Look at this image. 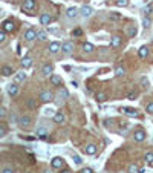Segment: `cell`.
<instances>
[{
	"label": "cell",
	"mask_w": 153,
	"mask_h": 173,
	"mask_svg": "<svg viewBox=\"0 0 153 173\" xmlns=\"http://www.w3.org/2000/svg\"><path fill=\"white\" fill-rule=\"evenodd\" d=\"M19 126L22 127L23 130H28L31 126H32V118L29 117V115H22L20 118H19Z\"/></svg>",
	"instance_id": "6da1fadb"
},
{
	"label": "cell",
	"mask_w": 153,
	"mask_h": 173,
	"mask_svg": "<svg viewBox=\"0 0 153 173\" xmlns=\"http://www.w3.org/2000/svg\"><path fill=\"white\" fill-rule=\"evenodd\" d=\"M61 51L64 52V55H71V54H74V51H75V44H74V42H64V43L61 44Z\"/></svg>",
	"instance_id": "7a4b0ae2"
},
{
	"label": "cell",
	"mask_w": 153,
	"mask_h": 173,
	"mask_svg": "<svg viewBox=\"0 0 153 173\" xmlns=\"http://www.w3.org/2000/svg\"><path fill=\"white\" fill-rule=\"evenodd\" d=\"M23 37H25V42L31 43V42H34V40L37 39V31L32 29V28H29V29H26V32H25Z\"/></svg>",
	"instance_id": "3957f363"
},
{
	"label": "cell",
	"mask_w": 153,
	"mask_h": 173,
	"mask_svg": "<svg viewBox=\"0 0 153 173\" xmlns=\"http://www.w3.org/2000/svg\"><path fill=\"white\" fill-rule=\"evenodd\" d=\"M38 98H40L41 103H51V101L54 100V95H52V92H49V90H41Z\"/></svg>",
	"instance_id": "277c9868"
},
{
	"label": "cell",
	"mask_w": 153,
	"mask_h": 173,
	"mask_svg": "<svg viewBox=\"0 0 153 173\" xmlns=\"http://www.w3.org/2000/svg\"><path fill=\"white\" fill-rule=\"evenodd\" d=\"M22 9H23L25 12H31V11H34V9H35V0H23V3H22Z\"/></svg>",
	"instance_id": "5b68a950"
},
{
	"label": "cell",
	"mask_w": 153,
	"mask_h": 173,
	"mask_svg": "<svg viewBox=\"0 0 153 173\" xmlns=\"http://www.w3.org/2000/svg\"><path fill=\"white\" fill-rule=\"evenodd\" d=\"M41 74H43V77H51V75L54 74V66H52L51 63L43 64V68H41Z\"/></svg>",
	"instance_id": "8992f818"
},
{
	"label": "cell",
	"mask_w": 153,
	"mask_h": 173,
	"mask_svg": "<svg viewBox=\"0 0 153 173\" xmlns=\"http://www.w3.org/2000/svg\"><path fill=\"white\" fill-rule=\"evenodd\" d=\"M63 166H64V159L63 158H60V156L52 158V161H51V167L52 169H61Z\"/></svg>",
	"instance_id": "52a82bcc"
},
{
	"label": "cell",
	"mask_w": 153,
	"mask_h": 173,
	"mask_svg": "<svg viewBox=\"0 0 153 173\" xmlns=\"http://www.w3.org/2000/svg\"><path fill=\"white\" fill-rule=\"evenodd\" d=\"M133 139H135L136 142L144 141V139H146V130L144 129H136L135 130V133H133Z\"/></svg>",
	"instance_id": "ba28073f"
},
{
	"label": "cell",
	"mask_w": 153,
	"mask_h": 173,
	"mask_svg": "<svg viewBox=\"0 0 153 173\" xmlns=\"http://www.w3.org/2000/svg\"><path fill=\"white\" fill-rule=\"evenodd\" d=\"M119 110H121L124 115H127V117H132V118L138 117V110H136V109H133V107H121Z\"/></svg>",
	"instance_id": "9c48e42d"
},
{
	"label": "cell",
	"mask_w": 153,
	"mask_h": 173,
	"mask_svg": "<svg viewBox=\"0 0 153 173\" xmlns=\"http://www.w3.org/2000/svg\"><path fill=\"white\" fill-rule=\"evenodd\" d=\"M2 29H3V31H6V32H12V31L15 29V25H14V22H12V20H5V22H3V25H2Z\"/></svg>",
	"instance_id": "30bf717a"
},
{
	"label": "cell",
	"mask_w": 153,
	"mask_h": 173,
	"mask_svg": "<svg viewBox=\"0 0 153 173\" xmlns=\"http://www.w3.org/2000/svg\"><path fill=\"white\" fill-rule=\"evenodd\" d=\"M92 12H93V9H92L90 6H87V5H84V6L80 9V14H81V17H84V19H89V17L92 15Z\"/></svg>",
	"instance_id": "8fae6325"
},
{
	"label": "cell",
	"mask_w": 153,
	"mask_h": 173,
	"mask_svg": "<svg viewBox=\"0 0 153 173\" xmlns=\"http://www.w3.org/2000/svg\"><path fill=\"white\" fill-rule=\"evenodd\" d=\"M51 22H52V17H51V14H48V12H43V14L40 15V25H44V26H48V25H51Z\"/></svg>",
	"instance_id": "7c38bea8"
},
{
	"label": "cell",
	"mask_w": 153,
	"mask_h": 173,
	"mask_svg": "<svg viewBox=\"0 0 153 173\" xmlns=\"http://www.w3.org/2000/svg\"><path fill=\"white\" fill-rule=\"evenodd\" d=\"M60 51H61V43H58V42H52V43L49 44V52H51L52 55L58 54Z\"/></svg>",
	"instance_id": "4fadbf2b"
},
{
	"label": "cell",
	"mask_w": 153,
	"mask_h": 173,
	"mask_svg": "<svg viewBox=\"0 0 153 173\" xmlns=\"http://www.w3.org/2000/svg\"><path fill=\"white\" fill-rule=\"evenodd\" d=\"M66 121V115L63 113V112H55V115H54V123H57V124H63Z\"/></svg>",
	"instance_id": "5bb4252c"
},
{
	"label": "cell",
	"mask_w": 153,
	"mask_h": 173,
	"mask_svg": "<svg viewBox=\"0 0 153 173\" xmlns=\"http://www.w3.org/2000/svg\"><path fill=\"white\" fill-rule=\"evenodd\" d=\"M17 93H19V86H17V83L8 84V95H9V97H17Z\"/></svg>",
	"instance_id": "9a60e30c"
},
{
	"label": "cell",
	"mask_w": 153,
	"mask_h": 173,
	"mask_svg": "<svg viewBox=\"0 0 153 173\" xmlns=\"http://www.w3.org/2000/svg\"><path fill=\"white\" fill-rule=\"evenodd\" d=\"M32 64H34L32 57H25V58L22 60V68H23V69H29Z\"/></svg>",
	"instance_id": "2e32d148"
},
{
	"label": "cell",
	"mask_w": 153,
	"mask_h": 173,
	"mask_svg": "<svg viewBox=\"0 0 153 173\" xmlns=\"http://www.w3.org/2000/svg\"><path fill=\"white\" fill-rule=\"evenodd\" d=\"M136 32H138V29H136V26H133V25H129V26L126 28V34H127V37H135Z\"/></svg>",
	"instance_id": "e0dca14e"
},
{
	"label": "cell",
	"mask_w": 153,
	"mask_h": 173,
	"mask_svg": "<svg viewBox=\"0 0 153 173\" xmlns=\"http://www.w3.org/2000/svg\"><path fill=\"white\" fill-rule=\"evenodd\" d=\"M0 72H2V75H3V77H11V75L14 74V69H12L11 66H8V64H6V66H3V68H2V71H0Z\"/></svg>",
	"instance_id": "ac0fdd59"
},
{
	"label": "cell",
	"mask_w": 153,
	"mask_h": 173,
	"mask_svg": "<svg viewBox=\"0 0 153 173\" xmlns=\"http://www.w3.org/2000/svg\"><path fill=\"white\" fill-rule=\"evenodd\" d=\"M110 46L112 47H119L121 46V35H114L112 39H110Z\"/></svg>",
	"instance_id": "d6986e66"
},
{
	"label": "cell",
	"mask_w": 153,
	"mask_h": 173,
	"mask_svg": "<svg viewBox=\"0 0 153 173\" xmlns=\"http://www.w3.org/2000/svg\"><path fill=\"white\" fill-rule=\"evenodd\" d=\"M78 14H80V11H78L76 8H69V9L66 11V17H68V19H75Z\"/></svg>",
	"instance_id": "ffe728a7"
},
{
	"label": "cell",
	"mask_w": 153,
	"mask_h": 173,
	"mask_svg": "<svg viewBox=\"0 0 153 173\" xmlns=\"http://www.w3.org/2000/svg\"><path fill=\"white\" fill-rule=\"evenodd\" d=\"M149 55V47L147 46H141L139 49H138V57L139 58H146Z\"/></svg>",
	"instance_id": "44dd1931"
},
{
	"label": "cell",
	"mask_w": 153,
	"mask_h": 173,
	"mask_svg": "<svg viewBox=\"0 0 153 173\" xmlns=\"http://www.w3.org/2000/svg\"><path fill=\"white\" fill-rule=\"evenodd\" d=\"M14 80H15V83H23V81L26 80V74H25V71H20V72H17Z\"/></svg>",
	"instance_id": "7402d4cb"
},
{
	"label": "cell",
	"mask_w": 153,
	"mask_h": 173,
	"mask_svg": "<svg viewBox=\"0 0 153 173\" xmlns=\"http://www.w3.org/2000/svg\"><path fill=\"white\" fill-rule=\"evenodd\" d=\"M49 78H51V83H52V86H60V84H61V77H58L57 74H52Z\"/></svg>",
	"instance_id": "603a6c76"
},
{
	"label": "cell",
	"mask_w": 153,
	"mask_h": 173,
	"mask_svg": "<svg viewBox=\"0 0 153 173\" xmlns=\"http://www.w3.org/2000/svg\"><path fill=\"white\" fill-rule=\"evenodd\" d=\"M97 150H98V147H97L95 144H89V146H86V149H84V152H86L87 155H95Z\"/></svg>",
	"instance_id": "cb8c5ba5"
},
{
	"label": "cell",
	"mask_w": 153,
	"mask_h": 173,
	"mask_svg": "<svg viewBox=\"0 0 153 173\" xmlns=\"http://www.w3.org/2000/svg\"><path fill=\"white\" fill-rule=\"evenodd\" d=\"M35 133H37V136H38V138H41V139L48 138V135H49V132H48V129H44V127H38Z\"/></svg>",
	"instance_id": "d4e9b609"
},
{
	"label": "cell",
	"mask_w": 153,
	"mask_h": 173,
	"mask_svg": "<svg viewBox=\"0 0 153 173\" xmlns=\"http://www.w3.org/2000/svg\"><path fill=\"white\" fill-rule=\"evenodd\" d=\"M95 100H97L98 103H103V101L107 100V93H106V92H98V93L95 95Z\"/></svg>",
	"instance_id": "484cf974"
},
{
	"label": "cell",
	"mask_w": 153,
	"mask_h": 173,
	"mask_svg": "<svg viewBox=\"0 0 153 173\" xmlns=\"http://www.w3.org/2000/svg\"><path fill=\"white\" fill-rule=\"evenodd\" d=\"M58 97H60V103H61V101H66V98L69 97V92H68L66 89H60Z\"/></svg>",
	"instance_id": "4316f807"
},
{
	"label": "cell",
	"mask_w": 153,
	"mask_h": 173,
	"mask_svg": "<svg viewBox=\"0 0 153 173\" xmlns=\"http://www.w3.org/2000/svg\"><path fill=\"white\" fill-rule=\"evenodd\" d=\"M115 75H116V77H124V75H126V68H122V66H116V69H115Z\"/></svg>",
	"instance_id": "83f0119b"
},
{
	"label": "cell",
	"mask_w": 153,
	"mask_h": 173,
	"mask_svg": "<svg viewBox=\"0 0 153 173\" xmlns=\"http://www.w3.org/2000/svg\"><path fill=\"white\" fill-rule=\"evenodd\" d=\"M83 51H84L86 54H90V52L95 51V47H93V44L92 43H84L83 44Z\"/></svg>",
	"instance_id": "f1b7e54d"
},
{
	"label": "cell",
	"mask_w": 153,
	"mask_h": 173,
	"mask_svg": "<svg viewBox=\"0 0 153 173\" xmlns=\"http://www.w3.org/2000/svg\"><path fill=\"white\" fill-rule=\"evenodd\" d=\"M144 159H146V163H147L150 167H153V152H147L146 156H144Z\"/></svg>",
	"instance_id": "f546056e"
},
{
	"label": "cell",
	"mask_w": 153,
	"mask_h": 173,
	"mask_svg": "<svg viewBox=\"0 0 153 173\" xmlns=\"http://www.w3.org/2000/svg\"><path fill=\"white\" fill-rule=\"evenodd\" d=\"M37 39L40 40V42H46V40H48V32H44V31H38Z\"/></svg>",
	"instance_id": "4dcf8cb0"
},
{
	"label": "cell",
	"mask_w": 153,
	"mask_h": 173,
	"mask_svg": "<svg viewBox=\"0 0 153 173\" xmlns=\"http://www.w3.org/2000/svg\"><path fill=\"white\" fill-rule=\"evenodd\" d=\"M150 25H152V20H150L149 17H144V19H143V26L147 29V28H150Z\"/></svg>",
	"instance_id": "1f68e13d"
},
{
	"label": "cell",
	"mask_w": 153,
	"mask_h": 173,
	"mask_svg": "<svg viewBox=\"0 0 153 173\" xmlns=\"http://www.w3.org/2000/svg\"><path fill=\"white\" fill-rule=\"evenodd\" d=\"M28 107H29V109H35V107H37V101H35L34 98H29V100H28Z\"/></svg>",
	"instance_id": "d6a6232c"
},
{
	"label": "cell",
	"mask_w": 153,
	"mask_h": 173,
	"mask_svg": "<svg viewBox=\"0 0 153 173\" xmlns=\"http://www.w3.org/2000/svg\"><path fill=\"white\" fill-rule=\"evenodd\" d=\"M115 5H116V6H119V8H124V6H127V5H129V0H116V2H115Z\"/></svg>",
	"instance_id": "836d02e7"
},
{
	"label": "cell",
	"mask_w": 153,
	"mask_h": 173,
	"mask_svg": "<svg viewBox=\"0 0 153 173\" xmlns=\"http://www.w3.org/2000/svg\"><path fill=\"white\" fill-rule=\"evenodd\" d=\"M139 172V167L136 164H130L129 166V173H138Z\"/></svg>",
	"instance_id": "e575fe53"
},
{
	"label": "cell",
	"mask_w": 153,
	"mask_h": 173,
	"mask_svg": "<svg viewBox=\"0 0 153 173\" xmlns=\"http://www.w3.org/2000/svg\"><path fill=\"white\" fill-rule=\"evenodd\" d=\"M143 12L146 14V15H149V14H152L153 12V5H147L144 9H143Z\"/></svg>",
	"instance_id": "d590c367"
},
{
	"label": "cell",
	"mask_w": 153,
	"mask_h": 173,
	"mask_svg": "<svg viewBox=\"0 0 153 173\" xmlns=\"http://www.w3.org/2000/svg\"><path fill=\"white\" fill-rule=\"evenodd\" d=\"M6 133H8V127L5 124H0V138H3Z\"/></svg>",
	"instance_id": "8d00e7d4"
},
{
	"label": "cell",
	"mask_w": 153,
	"mask_h": 173,
	"mask_svg": "<svg viewBox=\"0 0 153 173\" xmlns=\"http://www.w3.org/2000/svg\"><path fill=\"white\" fill-rule=\"evenodd\" d=\"M136 97H138L136 92H129V93H126V98H127V100H136Z\"/></svg>",
	"instance_id": "74e56055"
},
{
	"label": "cell",
	"mask_w": 153,
	"mask_h": 173,
	"mask_svg": "<svg viewBox=\"0 0 153 173\" xmlns=\"http://www.w3.org/2000/svg\"><path fill=\"white\" fill-rule=\"evenodd\" d=\"M6 31H3V29H0V43H5L6 42Z\"/></svg>",
	"instance_id": "f35d334b"
},
{
	"label": "cell",
	"mask_w": 153,
	"mask_h": 173,
	"mask_svg": "<svg viewBox=\"0 0 153 173\" xmlns=\"http://www.w3.org/2000/svg\"><path fill=\"white\" fill-rule=\"evenodd\" d=\"M8 117V110L5 109V107H0V120H3V118H6Z\"/></svg>",
	"instance_id": "ab89813d"
},
{
	"label": "cell",
	"mask_w": 153,
	"mask_h": 173,
	"mask_svg": "<svg viewBox=\"0 0 153 173\" xmlns=\"http://www.w3.org/2000/svg\"><path fill=\"white\" fill-rule=\"evenodd\" d=\"M44 115H46V117L55 115V110H54V109H51V107H48V109H44Z\"/></svg>",
	"instance_id": "60d3db41"
},
{
	"label": "cell",
	"mask_w": 153,
	"mask_h": 173,
	"mask_svg": "<svg viewBox=\"0 0 153 173\" xmlns=\"http://www.w3.org/2000/svg\"><path fill=\"white\" fill-rule=\"evenodd\" d=\"M146 110H147V113H153V101L146 106Z\"/></svg>",
	"instance_id": "b9f144b4"
},
{
	"label": "cell",
	"mask_w": 153,
	"mask_h": 173,
	"mask_svg": "<svg viewBox=\"0 0 153 173\" xmlns=\"http://www.w3.org/2000/svg\"><path fill=\"white\" fill-rule=\"evenodd\" d=\"M74 163H75L76 166H81V164H83V159H81L80 156H74Z\"/></svg>",
	"instance_id": "7bdbcfd3"
},
{
	"label": "cell",
	"mask_w": 153,
	"mask_h": 173,
	"mask_svg": "<svg viewBox=\"0 0 153 173\" xmlns=\"http://www.w3.org/2000/svg\"><path fill=\"white\" fill-rule=\"evenodd\" d=\"M121 17H119V14H116V12H112L110 14V20H119Z\"/></svg>",
	"instance_id": "ee69618b"
},
{
	"label": "cell",
	"mask_w": 153,
	"mask_h": 173,
	"mask_svg": "<svg viewBox=\"0 0 153 173\" xmlns=\"http://www.w3.org/2000/svg\"><path fill=\"white\" fill-rule=\"evenodd\" d=\"M0 173H14V170H12L11 167H5V169H3Z\"/></svg>",
	"instance_id": "f6af8a7d"
},
{
	"label": "cell",
	"mask_w": 153,
	"mask_h": 173,
	"mask_svg": "<svg viewBox=\"0 0 153 173\" xmlns=\"http://www.w3.org/2000/svg\"><path fill=\"white\" fill-rule=\"evenodd\" d=\"M74 35H83V31L80 28H76V29H74Z\"/></svg>",
	"instance_id": "bcb514c9"
},
{
	"label": "cell",
	"mask_w": 153,
	"mask_h": 173,
	"mask_svg": "<svg viewBox=\"0 0 153 173\" xmlns=\"http://www.w3.org/2000/svg\"><path fill=\"white\" fill-rule=\"evenodd\" d=\"M80 173H93V170H92L90 167H86V169H83Z\"/></svg>",
	"instance_id": "7dc6e473"
},
{
	"label": "cell",
	"mask_w": 153,
	"mask_h": 173,
	"mask_svg": "<svg viewBox=\"0 0 153 173\" xmlns=\"http://www.w3.org/2000/svg\"><path fill=\"white\" fill-rule=\"evenodd\" d=\"M141 81H143V84H144L143 87H149V81H147V78H143Z\"/></svg>",
	"instance_id": "c3c4849f"
},
{
	"label": "cell",
	"mask_w": 153,
	"mask_h": 173,
	"mask_svg": "<svg viewBox=\"0 0 153 173\" xmlns=\"http://www.w3.org/2000/svg\"><path fill=\"white\" fill-rule=\"evenodd\" d=\"M119 127H121V129H122V127H127V124H126V123H119Z\"/></svg>",
	"instance_id": "681fc988"
},
{
	"label": "cell",
	"mask_w": 153,
	"mask_h": 173,
	"mask_svg": "<svg viewBox=\"0 0 153 173\" xmlns=\"http://www.w3.org/2000/svg\"><path fill=\"white\" fill-rule=\"evenodd\" d=\"M43 173H52V170L51 169H46V170H43Z\"/></svg>",
	"instance_id": "f907efd6"
},
{
	"label": "cell",
	"mask_w": 153,
	"mask_h": 173,
	"mask_svg": "<svg viewBox=\"0 0 153 173\" xmlns=\"http://www.w3.org/2000/svg\"><path fill=\"white\" fill-rule=\"evenodd\" d=\"M60 173H72V172H71V170H68V169H66V170H61V172H60Z\"/></svg>",
	"instance_id": "816d5d0a"
},
{
	"label": "cell",
	"mask_w": 153,
	"mask_h": 173,
	"mask_svg": "<svg viewBox=\"0 0 153 173\" xmlns=\"http://www.w3.org/2000/svg\"><path fill=\"white\" fill-rule=\"evenodd\" d=\"M28 173H31V172H28Z\"/></svg>",
	"instance_id": "f5cc1de1"
}]
</instances>
